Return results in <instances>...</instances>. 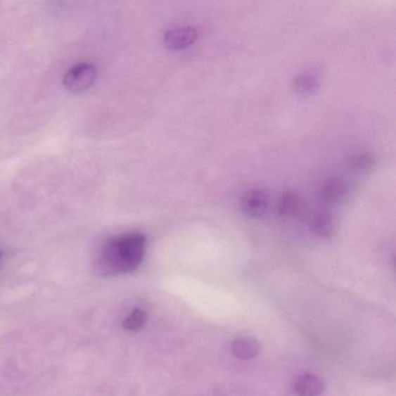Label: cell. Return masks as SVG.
I'll use <instances>...</instances> for the list:
<instances>
[{"label":"cell","mask_w":396,"mask_h":396,"mask_svg":"<svg viewBox=\"0 0 396 396\" xmlns=\"http://www.w3.org/2000/svg\"><path fill=\"white\" fill-rule=\"evenodd\" d=\"M349 169L353 172L364 174L372 169L374 165V158L370 153H360L356 156L351 157L349 160Z\"/></svg>","instance_id":"cell-10"},{"label":"cell","mask_w":396,"mask_h":396,"mask_svg":"<svg viewBox=\"0 0 396 396\" xmlns=\"http://www.w3.org/2000/svg\"><path fill=\"white\" fill-rule=\"evenodd\" d=\"M293 390L298 396H319L324 390V383L314 374H303L294 381Z\"/></svg>","instance_id":"cell-6"},{"label":"cell","mask_w":396,"mask_h":396,"mask_svg":"<svg viewBox=\"0 0 396 396\" xmlns=\"http://www.w3.org/2000/svg\"><path fill=\"white\" fill-rule=\"evenodd\" d=\"M269 207V196L267 192L260 189H253L249 191L243 200H242V210L248 217H263Z\"/></svg>","instance_id":"cell-4"},{"label":"cell","mask_w":396,"mask_h":396,"mask_svg":"<svg viewBox=\"0 0 396 396\" xmlns=\"http://www.w3.org/2000/svg\"><path fill=\"white\" fill-rule=\"evenodd\" d=\"M300 198L297 194L292 192V191H287L281 194L278 201V213L280 217H293L299 213Z\"/></svg>","instance_id":"cell-9"},{"label":"cell","mask_w":396,"mask_h":396,"mask_svg":"<svg viewBox=\"0 0 396 396\" xmlns=\"http://www.w3.org/2000/svg\"><path fill=\"white\" fill-rule=\"evenodd\" d=\"M310 226L314 230V233L323 238H329L335 230L333 217L326 210H317L313 214L310 220Z\"/></svg>","instance_id":"cell-8"},{"label":"cell","mask_w":396,"mask_h":396,"mask_svg":"<svg viewBox=\"0 0 396 396\" xmlns=\"http://www.w3.org/2000/svg\"><path fill=\"white\" fill-rule=\"evenodd\" d=\"M231 352L240 359H253L260 352V344L253 337H238L231 344Z\"/></svg>","instance_id":"cell-7"},{"label":"cell","mask_w":396,"mask_h":396,"mask_svg":"<svg viewBox=\"0 0 396 396\" xmlns=\"http://www.w3.org/2000/svg\"><path fill=\"white\" fill-rule=\"evenodd\" d=\"M147 319V313L144 310L135 308L130 313L129 317L124 321V328L126 330H129V331H137V330L142 329L146 326Z\"/></svg>","instance_id":"cell-11"},{"label":"cell","mask_w":396,"mask_h":396,"mask_svg":"<svg viewBox=\"0 0 396 396\" xmlns=\"http://www.w3.org/2000/svg\"><path fill=\"white\" fill-rule=\"evenodd\" d=\"M198 39V32L194 27H177L167 30L164 35V42L169 49L181 50L190 47Z\"/></svg>","instance_id":"cell-3"},{"label":"cell","mask_w":396,"mask_h":396,"mask_svg":"<svg viewBox=\"0 0 396 396\" xmlns=\"http://www.w3.org/2000/svg\"><path fill=\"white\" fill-rule=\"evenodd\" d=\"M347 185L340 178H330L321 186L320 194L326 203H340L347 197Z\"/></svg>","instance_id":"cell-5"},{"label":"cell","mask_w":396,"mask_h":396,"mask_svg":"<svg viewBox=\"0 0 396 396\" xmlns=\"http://www.w3.org/2000/svg\"><path fill=\"white\" fill-rule=\"evenodd\" d=\"M147 237L129 233L113 237L103 244L96 260V269L103 276H117L136 270L143 260Z\"/></svg>","instance_id":"cell-1"},{"label":"cell","mask_w":396,"mask_h":396,"mask_svg":"<svg viewBox=\"0 0 396 396\" xmlns=\"http://www.w3.org/2000/svg\"><path fill=\"white\" fill-rule=\"evenodd\" d=\"M97 70L89 63L77 64L64 76V85L71 92H82L92 87Z\"/></svg>","instance_id":"cell-2"},{"label":"cell","mask_w":396,"mask_h":396,"mask_svg":"<svg viewBox=\"0 0 396 396\" xmlns=\"http://www.w3.org/2000/svg\"><path fill=\"white\" fill-rule=\"evenodd\" d=\"M319 87V79L313 74H305L298 77L295 87L301 94H313Z\"/></svg>","instance_id":"cell-12"}]
</instances>
